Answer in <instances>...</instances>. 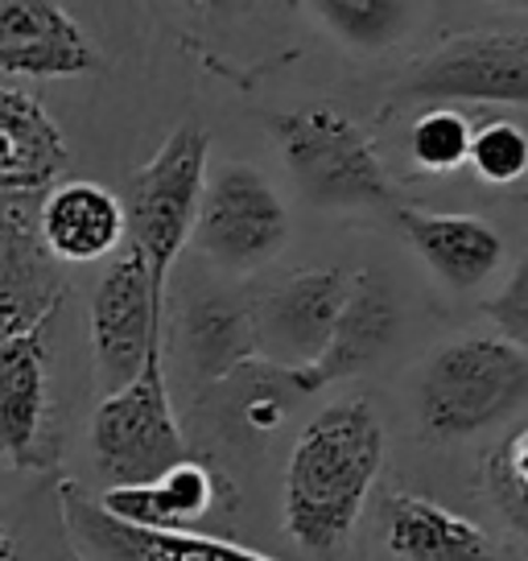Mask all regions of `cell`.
<instances>
[{
  "label": "cell",
  "mask_w": 528,
  "mask_h": 561,
  "mask_svg": "<svg viewBox=\"0 0 528 561\" xmlns=\"http://www.w3.org/2000/svg\"><path fill=\"white\" fill-rule=\"evenodd\" d=\"M347 285L352 277L343 268H310L285 280L282 289L268 294L261 318L252 322V343H261L264 355L277 359L285 371L310 368L335 331Z\"/></svg>",
  "instance_id": "12"
},
{
  "label": "cell",
  "mask_w": 528,
  "mask_h": 561,
  "mask_svg": "<svg viewBox=\"0 0 528 561\" xmlns=\"http://www.w3.org/2000/svg\"><path fill=\"white\" fill-rule=\"evenodd\" d=\"M161 318L165 294L153 289L145 256L124 240L91 294V351L104 397L133 385L145 359L161 347Z\"/></svg>",
  "instance_id": "7"
},
{
  "label": "cell",
  "mask_w": 528,
  "mask_h": 561,
  "mask_svg": "<svg viewBox=\"0 0 528 561\" xmlns=\"http://www.w3.org/2000/svg\"><path fill=\"white\" fill-rule=\"evenodd\" d=\"M91 458L107 488H141L186 462V438L170 404L161 347L145 359L133 385L100 401L91 417Z\"/></svg>",
  "instance_id": "5"
},
{
  "label": "cell",
  "mask_w": 528,
  "mask_h": 561,
  "mask_svg": "<svg viewBox=\"0 0 528 561\" xmlns=\"http://www.w3.org/2000/svg\"><path fill=\"white\" fill-rule=\"evenodd\" d=\"M384 467V430L368 401L322 409L285 467V533L310 553H335L352 537Z\"/></svg>",
  "instance_id": "1"
},
{
  "label": "cell",
  "mask_w": 528,
  "mask_h": 561,
  "mask_svg": "<svg viewBox=\"0 0 528 561\" xmlns=\"http://www.w3.org/2000/svg\"><path fill=\"white\" fill-rule=\"evenodd\" d=\"M409 248L438 273L450 289H475L504 261L500 231L479 215H446V210H397Z\"/></svg>",
  "instance_id": "17"
},
{
  "label": "cell",
  "mask_w": 528,
  "mask_h": 561,
  "mask_svg": "<svg viewBox=\"0 0 528 561\" xmlns=\"http://www.w3.org/2000/svg\"><path fill=\"white\" fill-rule=\"evenodd\" d=\"M58 520L79 561H273L207 533H153L112 520L100 500L79 483H58Z\"/></svg>",
  "instance_id": "10"
},
{
  "label": "cell",
  "mask_w": 528,
  "mask_h": 561,
  "mask_svg": "<svg viewBox=\"0 0 528 561\" xmlns=\"http://www.w3.org/2000/svg\"><path fill=\"white\" fill-rule=\"evenodd\" d=\"M194 351L207 364H236L252 351V318L223 314V310H207L194 318Z\"/></svg>",
  "instance_id": "24"
},
{
  "label": "cell",
  "mask_w": 528,
  "mask_h": 561,
  "mask_svg": "<svg viewBox=\"0 0 528 561\" xmlns=\"http://www.w3.org/2000/svg\"><path fill=\"white\" fill-rule=\"evenodd\" d=\"M191 240L228 273H256L289 240V210L273 182L244 161L207 174Z\"/></svg>",
  "instance_id": "6"
},
{
  "label": "cell",
  "mask_w": 528,
  "mask_h": 561,
  "mask_svg": "<svg viewBox=\"0 0 528 561\" xmlns=\"http://www.w3.org/2000/svg\"><path fill=\"white\" fill-rule=\"evenodd\" d=\"M310 9L331 34L343 37V46L359 54L392 46L413 18V4H397V0H318Z\"/></svg>",
  "instance_id": "20"
},
{
  "label": "cell",
  "mask_w": 528,
  "mask_h": 561,
  "mask_svg": "<svg viewBox=\"0 0 528 561\" xmlns=\"http://www.w3.org/2000/svg\"><path fill=\"white\" fill-rule=\"evenodd\" d=\"M42 194H0V339L54 322L67 294L62 264L37 231Z\"/></svg>",
  "instance_id": "11"
},
{
  "label": "cell",
  "mask_w": 528,
  "mask_h": 561,
  "mask_svg": "<svg viewBox=\"0 0 528 561\" xmlns=\"http://www.w3.org/2000/svg\"><path fill=\"white\" fill-rule=\"evenodd\" d=\"M0 561H37L34 516L13 512L9 500H0Z\"/></svg>",
  "instance_id": "26"
},
{
  "label": "cell",
  "mask_w": 528,
  "mask_h": 561,
  "mask_svg": "<svg viewBox=\"0 0 528 561\" xmlns=\"http://www.w3.org/2000/svg\"><path fill=\"white\" fill-rule=\"evenodd\" d=\"M67 161L58 121L30 91L0 83V194H46Z\"/></svg>",
  "instance_id": "16"
},
{
  "label": "cell",
  "mask_w": 528,
  "mask_h": 561,
  "mask_svg": "<svg viewBox=\"0 0 528 561\" xmlns=\"http://www.w3.org/2000/svg\"><path fill=\"white\" fill-rule=\"evenodd\" d=\"M467 161L483 182L492 186H512L528 174V133L512 121H487L471 137Z\"/></svg>",
  "instance_id": "23"
},
{
  "label": "cell",
  "mask_w": 528,
  "mask_h": 561,
  "mask_svg": "<svg viewBox=\"0 0 528 561\" xmlns=\"http://www.w3.org/2000/svg\"><path fill=\"white\" fill-rule=\"evenodd\" d=\"M487 491L520 537H528V421L516 425L487 458Z\"/></svg>",
  "instance_id": "22"
},
{
  "label": "cell",
  "mask_w": 528,
  "mask_h": 561,
  "mask_svg": "<svg viewBox=\"0 0 528 561\" xmlns=\"http://www.w3.org/2000/svg\"><path fill=\"white\" fill-rule=\"evenodd\" d=\"M289 174L318 207H392V182L371 137L338 104L285 107L268 116Z\"/></svg>",
  "instance_id": "2"
},
{
  "label": "cell",
  "mask_w": 528,
  "mask_h": 561,
  "mask_svg": "<svg viewBox=\"0 0 528 561\" xmlns=\"http://www.w3.org/2000/svg\"><path fill=\"white\" fill-rule=\"evenodd\" d=\"M528 401V355L487 334L446 343L429 355L417 385L422 430L438 442L471 438Z\"/></svg>",
  "instance_id": "3"
},
{
  "label": "cell",
  "mask_w": 528,
  "mask_h": 561,
  "mask_svg": "<svg viewBox=\"0 0 528 561\" xmlns=\"http://www.w3.org/2000/svg\"><path fill=\"white\" fill-rule=\"evenodd\" d=\"M95 500L120 525L153 528V533H186L215 504V479L203 462L186 458V462L170 467L153 483L104 488V495H95Z\"/></svg>",
  "instance_id": "19"
},
{
  "label": "cell",
  "mask_w": 528,
  "mask_h": 561,
  "mask_svg": "<svg viewBox=\"0 0 528 561\" xmlns=\"http://www.w3.org/2000/svg\"><path fill=\"white\" fill-rule=\"evenodd\" d=\"M401 95L409 100H475L528 104V34H462L438 54L409 67Z\"/></svg>",
  "instance_id": "9"
},
{
  "label": "cell",
  "mask_w": 528,
  "mask_h": 561,
  "mask_svg": "<svg viewBox=\"0 0 528 561\" xmlns=\"http://www.w3.org/2000/svg\"><path fill=\"white\" fill-rule=\"evenodd\" d=\"M100 67L83 25L50 0L0 4V75L25 79H79Z\"/></svg>",
  "instance_id": "13"
},
{
  "label": "cell",
  "mask_w": 528,
  "mask_h": 561,
  "mask_svg": "<svg viewBox=\"0 0 528 561\" xmlns=\"http://www.w3.org/2000/svg\"><path fill=\"white\" fill-rule=\"evenodd\" d=\"M483 314L500 327V339L528 355V252L516 261L512 277L504 280V289L495 298L483 301Z\"/></svg>",
  "instance_id": "25"
},
{
  "label": "cell",
  "mask_w": 528,
  "mask_h": 561,
  "mask_svg": "<svg viewBox=\"0 0 528 561\" xmlns=\"http://www.w3.org/2000/svg\"><path fill=\"white\" fill-rule=\"evenodd\" d=\"M384 545L392 561H495L492 537L425 495H388Z\"/></svg>",
  "instance_id": "18"
},
{
  "label": "cell",
  "mask_w": 528,
  "mask_h": 561,
  "mask_svg": "<svg viewBox=\"0 0 528 561\" xmlns=\"http://www.w3.org/2000/svg\"><path fill=\"white\" fill-rule=\"evenodd\" d=\"M471 137H475V128H471V121L462 112H455V107H429L409 128V153L429 174H455L458 165L467 161Z\"/></svg>",
  "instance_id": "21"
},
{
  "label": "cell",
  "mask_w": 528,
  "mask_h": 561,
  "mask_svg": "<svg viewBox=\"0 0 528 561\" xmlns=\"http://www.w3.org/2000/svg\"><path fill=\"white\" fill-rule=\"evenodd\" d=\"M37 231L58 264H91L104 261L124 248V203L116 194L88 182H54L37 203Z\"/></svg>",
  "instance_id": "15"
},
{
  "label": "cell",
  "mask_w": 528,
  "mask_h": 561,
  "mask_svg": "<svg viewBox=\"0 0 528 561\" xmlns=\"http://www.w3.org/2000/svg\"><path fill=\"white\" fill-rule=\"evenodd\" d=\"M0 458L42 474L58 458L50 397V322L0 339Z\"/></svg>",
  "instance_id": "8"
},
{
  "label": "cell",
  "mask_w": 528,
  "mask_h": 561,
  "mask_svg": "<svg viewBox=\"0 0 528 561\" xmlns=\"http://www.w3.org/2000/svg\"><path fill=\"white\" fill-rule=\"evenodd\" d=\"M397 334V301L388 294V285L376 273H355L347 285V301L335 318V331L326 339V347L310 368L294 371V385L301 392H318V388L347 380L355 371L371 368L384 347Z\"/></svg>",
  "instance_id": "14"
},
{
  "label": "cell",
  "mask_w": 528,
  "mask_h": 561,
  "mask_svg": "<svg viewBox=\"0 0 528 561\" xmlns=\"http://www.w3.org/2000/svg\"><path fill=\"white\" fill-rule=\"evenodd\" d=\"M207 158L211 137L203 124H177L161 149L128 178V203H124V231L149 264L153 289L165 294V277L182 248L191 244L198 198L207 186Z\"/></svg>",
  "instance_id": "4"
}]
</instances>
